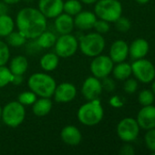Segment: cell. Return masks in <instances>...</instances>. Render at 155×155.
Returning a JSON list of instances; mask_svg holds the SVG:
<instances>
[{"label":"cell","instance_id":"1","mask_svg":"<svg viewBox=\"0 0 155 155\" xmlns=\"http://www.w3.org/2000/svg\"><path fill=\"white\" fill-rule=\"evenodd\" d=\"M16 25L26 39H36L47 29V18L38 9L25 7L17 13Z\"/></svg>","mask_w":155,"mask_h":155},{"label":"cell","instance_id":"2","mask_svg":"<svg viewBox=\"0 0 155 155\" xmlns=\"http://www.w3.org/2000/svg\"><path fill=\"white\" fill-rule=\"evenodd\" d=\"M27 85L33 93L39 97L50 98L56 89V81L48 74L44 73L33 74L28 81Z\"/></svg>","mask_w":155,"mask_h":155},{"label":"cell","instance_id":"3","mask_svg":"<svg viewBox=\"0 0 155 155\" xmlns=\"http://www.w3.org/2000/svg\"><path fill=\"white\" fill-rule=\"evenodd\" d=\"M104 111L99 99L89 101L81 105L78 111V119L79 123L87 126L98 124L103 118Z\"/></svg>","mask_w":155,"mask_h":155},{"label":"cell","instance_id":"4","mask_svg":"<svg viewBox=\"0 0 155 155\" xmlns=\"http://www.w3.org/2000/svg\"><path fill=\"white\" fill-rule=\"evenodd\" d=\"M79 47L83 54L95 57L100 54L105 47V40L99 33H90L79 38Z\"/></svg>","mask_w":155,"mask_h":155},{"label":"cell","instance_id":"5","mask_svg":"<svg viewBox=\"0 0 155 155\" xmlns=\"http://www.w3.org/2000/svg\"><path fill=\"white\" fill-rule=\"evenodd\" d=\"M95 15L107 22H115L122 14V4L118 0H98L94 7Z\"/></svg>","mask_w":155,"mask_h":155},{"label":"cell","instance_id":"6","mask_svg":"<svg viewBox=\"0 0 155 155\" xmlns=\"http://www.w3.org/2000/svg\"><path fill=\"white\" fill-rule=\"evenodd\" d=\"M26 116L25 106L18 101H13L6 104L2 109L1 118L4 124L11 128L19 126Z\"/></svg>","mask_w":155,"mask_h":155},{"label":"cell","instance_id":"7","mask_svg":"<svg viewBox=\"0 0 155 155\" xmlns=\"http://www.w3.org/2000/svg\"><path fill=\"white\" fill-rule=\"evenodd\" d=\"M55 46V53L62 58H68L75 54L79 48V42L77 38L71 34L61 35L57 38Z\"/></svg>","mask_w":155,"mask_h":155},{"label":"cell","instance_id":"8","mask_svg":"<svg viewBox=\"0 0 155 155\" xmlns=\"http://www.w3.org/2000/svg\"><path fill=\"white\" fill-rule=\"evenodd\" d=\"M132 65V74L142 83L148 84L153 81L155 77V67L149 60L138 59Z\"/></svg>","mask_w":155,"mask_h":155},{"label":"cell","instance_id":"9","mask_svg":"<svg viewBox=\"0 0 155 155\" xmlns=\"http://www.w3.org/2000/svg\"><path fill=\"white\" fill-rule=\"evenodd\" d=\"M140 126L137 121L132 117L122 119L117 126V134L120 139L126 143L133 142L137 139Z\"/></svg>","mask_w":155,"mask_h":155},{"label":"cell","instance_id":"10","mask_svg":"<svg viewBox=\"0 0 155 155\" xmlns=\"http://www.w3.org/2000/svg\"><path fill=\"white\" fill-rule=\"evenodd\" d=\"M113 61L110 56L99 54L94 57L90 64V71L93 76L102 79L108 76L113 69Z\"/></svg>","mask_w":155,"mask_h":155},{"label":"cell","instance_id":"11","mask_svg":"<svg viewBox=\"0 0 155 155\" xmlns=\"http://www.w3.org/2000/svg\"><path fill=\"white\" fill-rule=\"evenodd\" d=\"M102 85L101 82L99 80V78L95 76H90L88 77L81 87V93L84 98L88 101L98 99V97L102 93Z\"/></svg>","mask_w":155,"mask_h":155},{"label":"cell","instance_id":"12","mask_svg":"<svg viewBox=\"0 0 155 155\" xmlns=\"http://www.w3.org/2000/svg\"><path fill=\"white\" fill-rule=\"evenodd\" d=\"M63 0H39L38 10L46 18H56L63 12Z\"/></svg>","mask_w":155,"mask_h":155},{"label":"cell","instance_id":"13","mask_svg":"<svg viewBox=\"0 0 155 155\" xmlns=\"http://www.w3.org/2000/svg\"><path fill=\"white\" fill-rule=\"evenodd\" d=\"M136 121L140 128L143 130L148 131L155 128V106L152 104L143 106L140 110Z\"/></svg>","mask_w":155,"mask_h":155},{"label":"cell","instance_id":"14","mask_svg":"<svg viewBox=\"0 0 155 155\" xmlns=\"http://www.w3.org/2000/svg\"><path fill=\"white\" fill-rule=\"evenodd\" d=\"M53 95L58 103H69L76 97L77 89L70 83H62L56 86Z\"/></svg>","mask_w":155,"mask_h":155},{"label":"cell","instance_id":"15","mask_svg":"<svg viewBox=\"0 0 155 155\" xmlns=\"http://www.w3.org/2000/svg\"><path fill=\"white\" fill-rule=\"evenodd\" d=\"M129 54V45L122 40L115 41L110 49V57L113 63L124 62Z\"/></svg>","mask_w":155,"mask_h":155},{"label":"cell","instance_id":"16","mask_svg":"<svg viewBox=\"0 0 155 155\" xmlns=\"http://www.w3.org/2000/svg\"><path fill=\"white\" fill-rule=\"evenodd\" d=\"M97 20V16L94 13L90 11H80L75 15L74 25L80 30H89L93 28Z\"/></svg>","mask_w":155,"mask_h":155},{"label":"cell","instance_id":"17","mask_svg":"<svg viewBox=\"0 0 155 155\" xmlns=\"http://www.w3.org/2000/svg\"><path fill=\"white\" fill-rule=\"evenodd\" d=\"M149 52V43L143 38L135 39L129 47V54L134 60L142 59Z\"/></svg>","mask_w":155,"mask_h":155},{"label":"cell","instance_id":"18","mask_svg":"<svg viewBox=\"0 0 155 155\" xmlns=\"http://www.w3.org/2000/svg\"><path fill=\"white\" fill-rule=\"evenodd\" d=\"M60 136H61L62 141L66 144H69L71 146L79 144L82 139L80 131L73 125L65 126L61 131Z\"/></svg>","mask_w":155,"mask_h":155},{"label":"cell","instance_id":"19","mask_svg":"<svg viewBox=\"0 0 155 155\" xmlns=\"http://www.w3.org/2000/svg\"><path fill=\"white\" fill-rule=\"evenodd\" d=\"M74 19L68 14H60L55 19V27L60 35L70 34L74 29Z\"/></svg>","mask_w":155,"mask_h":155},{"label":"cell","instance_id":"20","mask_svg":"<svg viewBox=\"0 0 155 155\" xmlns=\"http://www.w3.org/2000/svg\"><path fill=\"white\" fill-rule=\"evenodd\" d=\"M52 109V102L49 98L41 97L40 99H37V101L32 104L33 114L37 116H45Z\"/></svg>","mask_w":155,"mask_h":155},{"label":"cell","instance_id":"21","mask_svg":"<svg viewBox=\"0 0 155 155\" xmlns=\"http://www.w3.org/2000/svg\"><path fill=\"white\" fill-rule=\"evenodd\" d=\"M28 67L27 59L23 55H17L14 57L9 64V70L12 74H24Z\"/></svg>","mask_w":155,"mask_h":155},{"label":"cell","instance_id":"22","mask_svg":"<svg viewBox=\"0 0 155 155\" xmlns=\"http://www.w3.org/2000/svg\"><path fill=\"white\" fill-rule=\"evenodd\" d=\"M59 63V56L56 53H48L40 59V66L44 71H54Z\"/></svg>","mask_w":155,"mask_h":155},{"label":"cell","instance_id":"23","mask_svg":"<svg viewBox=\"0 0 155 155\" xmlns=\"http://www.w3.org/2000/svg\"><path fill=\"white\" fill-rule=\"evenodd\" d=\"M35 40H36L37 44L39 45V47L41 49H44V48L48 49V48H50V47L54 46V45L56 43V40H57V36L52 32L45 30Z\"/></svg>","mask_w":155,"mask_h":155},{"label":"cell","instance_id":"24","mask_svg":"<svg viewBox=\"0 0 155 155\" xmlns=\"http://www.w3.org/2000/svg\"><path fill=\"white\" fill-rule=\"evenodd\" d=\"M113 75L118 80H126L130 77V75L132 74V65L128 63L121 62L118 63V64L113 67L112 69Z\"/></svg>","mask_w":155,"mask_h":155},{"label":"cell","instance_id":"25","mask_svg":"<svg viewBox=\"0 0 155 155\" xmlns=\"http://www.w3.org/2000/svg\"><path fill=\"white\" fill-rule=\"evenodd\" d=\"M15 23L11 16L8 15H0V36L6 37L11 32L14 31Z\"/></svg>","mask_w":155,"mask_h":155},{"label":"cell","instance_id":"26","mask_svg":"<svg viewBox=\"0 0 155 155\" xmlns=\"http://www.w3.org/2000/svg\"><path fill=\"white\" fill-rule=\"evenodd\" d=\"M81 10L82 5L79 0H68L63 4V11L71 16L76 15Z\"/></svg>","mask_w":155,"mask_h":155},{"label":"cell","instance_id":"27","mask_svg":"<svg viewBox=\"0 0 155 155\" xmlns=\"http://www.w3.org/2000/svg\"><path fill=\"white\" fill-rule=\"evenodd\" d=\"M26 38L18 31L17 32H11L6 36V43L7 45L13 46V47H20L26 44Z\"/></svg>","mask_w":155,"mask_h":155},{"label":"cell","instance_id":"28","mask_svg":"<svg viewBox=\"0 0 155 155\" xmlns=\"http://www.w3.org/2000/svg\"><path fill=\"white\" fill-rule=\"evenodd\" d=\"M138 100H139L140 104L143 106L151 105L154 102V94L153 93V91L143 90L139 94Z\"/></svg>","mask_w":155,"mask_h":155},{"label":"cell","instance_id":"29","mask_svg":"<svg viewBox=\"0 0 155 155\" xmlns=\"http://www.w3.org/2000/svg\"><path fill=\"white\" fill-rule=\"evenodd\" d=\"M37 94L35 93H33L32 91L29 92H24L21 93L18 95V102L23 104L24 106H27V105H32L36 101H37Z\"/></svg>","mask_w":155,"mask_h":155},{"label":"cell","instance_id":"30","mask_svg":"<svg viewBox=\"0 0 155 155\" xmlns=\"http://www.w3.org/2000/svg\"><path fill=\"white\" fill-rule=\"evenodd\" d=\"M12 75L13 74L10 72L9 68L5 67V65L0 66V88L5 87L9 83H11Z\"/></svg>","mask_w":155,"mask_h":155},{"label":"cell","instance_id":"31","mask_svg":"<svg viewBox=\"0 0 155 155\" xmlns=\"http://www.w3.org/2000/svg\"><path fill=\"white\" fill-rule=\"evenodd\" d=\"M114 23H115L116 29L118 31L122 32V33L128 32L131 29V26H132L131 21L128 18L123 17V16H120Z\"/></svg>","mask_w":155,"mask_h":155},{"label":"cell","instance_id":"32","mask_svg":"<svg viewBox=\"0 0 155 155\" xmlns=\"http://www.w3.org/2000/svg\"><path fill=\"white\" fill-rule=\"evenodd\" d=\"M10 57V51L8 45L0 40V66L5 65Z\"/></svg>","mask_w":155,"mask_h":155},{"label":"cell","instance_id":"33","mask_svg":"<svg viewBox=\"0 0 155 155\" xmlns=\"http://www.w3.org/2000/svg\"><path fill=\"white\" fill-rule=\"evenodd\" d=\"M145 143L147 148L155 153V128L148 130L145 134Z\"/></svg>","mask_w":155,"mask_h":155},{"label":"cell","instance_id":"34","mask_svg":"<svg viewBox=\"0 0 155 155\" xmlns=\"http://www.w3.org/2000/svg\"><path fill=\"white\" fill-rule=\"evenodd\" d=\"M93 28L96 30L97 33H99L100 35H103V34H106V33H108L110 31L111 26H110L109 22H107L105 20H102V19H100V20H96Z\"/></svg>","mask_w":155,"mask_h":155},{"label":"cell","instance_id":"35","mask_svg":"<svg viewBox=\"0 0 155 155\" xmlns=\"http://www.w3.org/2000/svg\"><path fill=\"white\" fill-rule=\"evenodd\" d=\"M124 91L125 93L129 94H134L138 88V83L136 80L134 79H126L125 83H124Z\"/></svg>","mask_w":155,"mask_h":155},{"label":"cell","instance_id":"36","mask_svg":"<svg viewBox=\"0 0 155 155\" xmlns=\"http://www.w3.org/2000/svg\"><path fill=\"white\" fill-rule=\"evenodd\" d=\"M102 82H101V85H102V89H104L105 91L111 93V92H113L115 90V87H116V84L114 83V81L111 79V78H109L108 76L102 78Z\"/></svg>","mask_w":155,"mask_h":155},{"label":"cell","instance_id":"37","mask_svg":"<svg viewBox=\"0 0 155 155\" xmlns=\"http://www.w3.org/2000/svg\"><path fill=\"white\" fill-rule=\"evenodd\" d=\"M134 153H135L134 148L131 144H125L120 150V154L122 155H133Z\"/></svg>","mask_w":155,"mask_h":155},{"label":"cell","instance_id":"38","mask_svg":"<svg viewBox=\"0 0 155 155\" xmlns=\"http://www.w3.org/2000/svg\"><path fill=\"white\" fill-rule=\"evenodd\" d=\"M40 50H41V48H40L39 45L37 44L36 40H34V41H32L31 43H29V44L27 45V47H26V51H27V53H29V54H33V53H36L37 51L38 52V51H40Z\"/></svg>","mask_w":155,"mask_h":155},{"label":"cell","instance_id":"39","mask_svg":"<svg viewBox=\"0 0 155 155\" xmlns=\"http://www.w3.org/2000/svg\"><path fill=\"white\" fill-rule=\"evenodd\" d=\"M24 81V78L22 76V74H13L12 75V79H11V83L14 85H20Z\"/></svg>","mask_w":155,"mask_h":155},{"label":"cell","instance_id":"40","mask_svg":"<svg viewBox=\"0 0 155 155\" xmlns=\"http://www.w3.org/2000/svg\"><path fill=\"white\" fill-rule=\"evenodd\" d=\"M110 104L112 105V106H114V107H121V106H122V101L121 100V98L119 97V96H113L111 99V101H110Z\"/></svg>","mask_w":155,"mask_h":155},{"label":"cell","instance_id":"41","mask_svg":"<svg viewBox=\"0 0 155 155\" xmlns=\"http://www.w3.org/2000/svg\"><path fill=\"white\" fill-rule=\"evenodd\" d=\"M8 11H9L8 5L6 3H5L4 1L0 2V15H8Z\"/></svg>","mask_w":155,"mask_h":155},{"label":"cell","instance_id":"42","mask_svg":"<svg viewBox=\"0 0 155 155\" xmlns=\"http://www.w3.org/2000/svg\"><path fill=\"white\" fill-rule=\"evenodd\" d=\"M5 3H6L7 5H15L17 4L18 2H20L21 0H3Z\"/></svg>","mask_w":155,"mask_h":155},{"label":"cell","instance_id":"43","mask_svg":"<svg viewBox=\"0 0 155 155\" xmlns=\"http://www.w3.org/2000/svg\"><path fill=\"white\" fill-rule=\"evenodd\" d=\"M79 1L82 2V3H84V4H86V5H91V4L96 3L98 0H79Z\"/></svg>","mask_w":155,"mask_h":155},{"label":"cell","instance_id":"44","mask_svg":"<svg viewBox=\"0 0 155 155\" xmlns=\"http://www.w3.org/2000/svg\"><path fill=\"white\" fill-rule=\"evenodd\" d=\"M139 4H142V5H144V4H146V3H148L149 2V0H136Z\"/></svg>","mask_w":155,"mask_h":155},{"label":"cell","instance_id":"45","mask_svg":"<svg viewBox=\"0 0 155 155\" xmlns=\"http://www.w3.org/2000/svg\"><path fill=\"white\" fill-rule=\"evenodd\" d=\"M152 91H153V94H155V81L153 83V84H152Z\"/></svg>","mask_w":155,"mask_h":155},{"label":"cell","instance_id":"46","mask_svg":"<svg viewBox=\"0 0 155 155\" xmlns=\"http://www.w3.org/2000/svg\"><path fill=\"white\" fill-rule=\"evenodd\" d=\"M1 115H2V108L0 106V119H1Z\"/></svg>","mask_w":155,"mask_h":155}]
</instances>
